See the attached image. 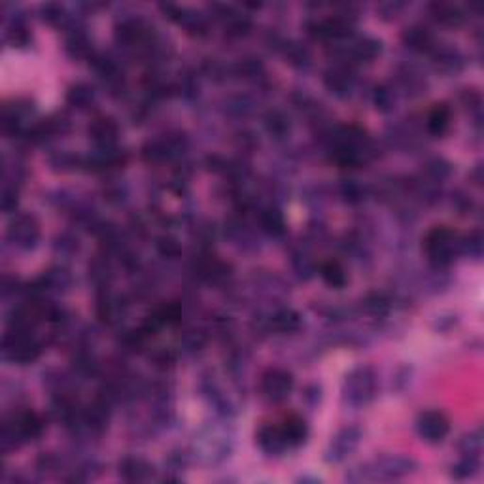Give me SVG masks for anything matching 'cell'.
Listing matches in <instances>:
<instances>
[{
  "mask_svg": "<svg viewBox=\"0 0 484 484\" xmlns=\"http://www.w3.org/2000/svg\"><path fill=\"white\" fill-rule=\"evenodd\" d=\"M284 55H286L287 62L295 68H309L310 67V51L303 48L297 42H290L284 45Z\"/></svg>",
  "mask_w": 484,
  "mask_h": 484,
  "instance_id": "30",
  "label": "cell"
},
{
  "mask_svg": "<svg viewBox=\"0 0 484 484\" xmlns=\"http://www.w3.org/2000/svg\"><path fill=\"white\" fill-rule=\"evenodd\" d=\"M431 16L435 17V21H439L445 27H460L466 19L463 11L460 6L451 4V2H434L429 6Z\"/></svg>",
  "mask_w": 484,
  "mask_h": 484,
  "instance_id": "19",
  "label": "cell"
},
{
  "mask_svg": "<svg viewBox=\"0 0 484 484\" xmlns=\"http://www.w3.org/2000/svg\"><path fill=\"white\" fill-rule=\"evenodd\" d=\"M380 50H383V45H380L378 40L363 36V38L352 40V42L344 48V53H346V57H348L350 61L369 62L380 53Z\"/></svg>",
  "mask_w": 484,
  "mask_h": 484,
  "instance_id": "14",
  "label": "cell"
},
{
  "mask_svg": "<svg viewBox=\"0 0 484 484\" xmlns=\"http://www.w3.org/2000/svg\"><path fill=\"white\" fill-rule=\"evenodd\" d=\"M375 104L380 112H392L395 106V93L386 85L375 91Z\"/></svg>",
  "mask_w": 484,
  "mask_h": 484,
  "instance_id": "34",
  "label": "cell"
},
{
  "mask_svg": "<svg viewBox=\"0 0 484 484\" xmlns=\"http://www.w3.org/2000/svg\"><path fill=\"white\" fill-rule=\"evenodd\" d=\"M477 469H479V458L463 456L456 466H452V477L460 480L469 479L477 473Z\"/></svg>",
  "mask_w": 484,
  "mask_h": 484,
  "instance_id": "33",
  "label": "cell"
},
{
  "mask_svg": "<svg viewBox=\"0 0 484 484\" xmlns=\"http://www.w3.org/2000/svg\"><path fill=\"white\" fill-rule=\"evenodd\" d=\"M431 51H434L435 67L443 74H456L463 68V57L456 48H439V45H435Z\"/></svg>",
  "mask_w": 484,
  "mask_h": 484,
  "instance_id": "16",
  "label": "cell"
},
{
  "mask_svg": "<svg viewBox=\"0 0 484 484\" xmlns=\"http://www.w3.org/2000/svg\"><path fill=\"white\" fill-rule=\"evenodd\" d=\"M78 159H74V155H70V153H57L55 158L50 159L51 167L55 170H68L70 167H74V163H76Z\"/></svg>",
  "mask_w": 484,
  "mask_h": 484,
  "instance_id": "40",
  "label": "cell"
},
{
  "mask_svg": "<svg viewBox=\"0 0 484 484\" xmlns=\"http://www.w3.org/2000/svg\"><path fill=\"white\" fill-rule=\"evenodd\" d=\"M123 314H125L123 301L119 297H116V295L106 293V295L99 301V316H101L102 321H106V324H116V321L121 320V316Z\"/></svg>",
  "mask_w": 484,
  "mask_h": 484,
  "instance_id": "23",
  "label": "cell"
},
{
  "mask_svg": "<svg viewBox=\"0 0 484 484\" xmlns=\"http://www.w3.org/2000/svg\"><path fill=\"white\" fill-rule=\"evenodd\" d=\"M95 101V91L87 84H76L72 85L67 93V102L70 106L78 108V110H85L89 108Z\"/></svg>",
  "mask_w": 484,
  "mask_h": 484,
  "instance_id": "27",
  "label": "cell"
},
{
  "mask_svg": "<svg viewBox=\"0 0 484 484\" xmlns=\"http://www.w3.org/2000/svg\"><path fill=\"white\" fill-rule=\"evenodd\" d=\"M57 250L62 253H72L78 250V238H70L68 235H62V237L57 238Z\"/></svg>",
  "mask_w": 484,
  "mask_h": 484,
  "instance_id": "41",
  "label": "cell"
},
{
  "mask_svg": "<svg viewBox=\"0 0 484 484\" xmlns=\"http://www.w3.org/2000/svg\"><path fill=\"white\" fill-rule=\"evenodd\" d=\"M360 441H361L360 428L348 426V428L341 429V431L333 437L329 446H327L326 460L331 463L344 462V460H346L352 452H356V449L360 446Z\"/></svg>",
  "mask_w": 484,
  "mask_h": 484,
  "instance_id": "8",
  "label": "cell"
},
{
  "mask_svg": "<svg viewBox=\"0 0 484 484\" xmlns=\"http://www.w3.org/2000/svg\"><path fill=\"white\" fill-rule=\"evenodd\" d=\"M377 395V375L371 367H356L344 377L343 400L352 407L371 403Z\"/></svg>",
  "mask_w": 484,
  "mask_h": 484,
  "instance_id": "2",
  "label": "cell"
},
{
  "mask_svg": "<svg viewBox=\"0 0 484 484\" xmlns=\"http://www.w3.org/2000/svg\"><path fill=\"white\" fill-rule=\"evenodd\" d=\"M44 431V420L34 411L16 412L13 417L4 420L0 431V446L2 452H10L21 446L27 441L38 439Z\"/></svg>",
  "mask_w": 484,
  "mask_h": 484,
  "instance_id": "1",
  "label": "cell"
},
{
  "mask_svg": "<svg viewBox=\"0 0 484 484\" xmlns=\"http://www.w3.org/2000/svg\"><path fill=\"white\" fill-rule=\"evenodd\" d=\"M259 226L270 237H282L286 233V220L280 210L275 207L263 209L259 212Z\"/></svg>",
  "mask_w": 484,
  "mask_h": 484,
  "instance_id": "20",
  "label": "cell"
},
{
  "mask_svg": "<svg viewBox=\"0 0 484 484\" xmlns=\"http://www.w3.org/2000/svg\"><path fill=\"white\" fill-rule=\"evenodd\" d=\"M282 429H284V435H286L287 445L290 446L303 445L307 437H309V426L297 414H290L284 420V424H282Z\"/></svg>",
  "mask_w": 484,
  "mask_h": 484,
  "instance_id": "21",
  "label": "cell"
},
{
  "mask_svg": "<svg viewBox=\"0 0 484 484\" xmlns=\"http://www.w3.org/2000/svg\"><path fill=\"white\" fill-rule=\"evenodd\" d=\"M40 16L45 23H50L53 27H61V25H68L70 17H68L67 10L57 2H48V4L40 6Z\"/></svg>",
  "mask_w": 484,
  "mask_h": 484,
  "instance_id": "29",
  "label": "cell"
},
{
  "mask_svg": "<svg viewBox=\"0 0 484 484\" xmlns=\"http://www.w3.org/2000/svg\"><path fill=\"white\" fill-rule=\"evenodd\" d=\"M424 250L428 253L431 263L437 267H445V265H451L460 253V237L449 227H435L424 241Z\"/></svg>",
  "mask_w": 484,
  "mask_h": 484,
  "instance_id": "4",
  "label": "cell"
},
{
  "mask_svg": "<svg viewBox=\"0 0 484 484\" xmlns=\"http://www.w3.org/2000/svg\"><path fill=\"white\" fill-rule=\"evenodd\" d=\"M255 439H258L259 449H261L265 454H269V456H280V454L286 452L287 446H290L287 445V439L286 435H284L282 426H273V424L263 426V428L259 429L258 435H255Z\"/></svg>",
  "mask_w": 484,
  "mask_h": 484,
  "instance_id": "12",
  "label": "cell"
},
{
  "mask_svg": "<svg viewBox=\"0 0 484 484\" xmlns=\"http://www.w3.org/2000/svg\"><path fill=\"white\" fill-rule=\"evenodd\" d=\"M72 284V276L68 273L67 269L62 267H55V269L45 270L44 276L38 280V292H53V293H61L65 290H68Z\"/></svg>",
  "mask_w": 484,
  "mask_h": 484,
  "instance_id": "17",
  "label": "cell"
},
{
  "mask_svg": "<svg viewBox=\"0 0 484 484\" xmlns=\"http://www.w3.org/2000/svg\"><path fill=\"white\" fill-rule=\"evenodd\" d=\"M403 10V4L401 2H388V4H380L378 6V11L380 16L386 17V19H392V17L397 16V11Z\"/></svg>",
  "mask_w": 484,
  "mask_h": 484,
  "instance_id": "42",
  "label": "cell"
},
{
  "mask_svg": "<svg viewBox=\"0 0 484 484\" xmlns=\"http://www.w3.org/2000/svg\"><path fill=\"white\" fill-rule=\"evenodd\" d=\"M158 250L163 253L165 258H176L180 253V244L172 237H161L158 241Z\"/></svg>",
  "mask_w": 484,
  "mask_h": 484,
  "instance_id": "38",
  "label": "cell"
},
{
  "mask_svg": "<svg viewBox=\"0 0 484 484\" xmlns=\"http://www.w3.org/2000/svg\"><path fill=\"white\" fill-rule=\"evenodd\" d=\"M354 84V74H352V70L348 67H344V65L327 68L326 74H324V85L327 87V91H331L333 95L341 97V99H346V97L352 95Z\"/></svg>",
  "mask_w": 484,
  "mask_h": 484,
  "instance_id": "10",
  "label": "cell"
},
{
  "mask_svg": "<svg viewBox=\"0 0 484 484\" xmlns=\"http://www.w3.org/2000/svg\"><path fill=\"white\" fill-rule=\"evenodd\" d=\"M426 170H428V175L431 176L435 182L445 180L446 176L451 175V165L446 163L445 159L435 158V159H431L428 165H426Z\"/></svg>",
  "mask_w": 484,
  "mask_h": 484,
  "instance_id": "37",
  "label": "cell"
},
{
  "mask_svg": "<svg viewBox=\"0 0 484 484\" xmlns=\"http://www.w3.org/2000/svg\"><path fill=\"white\" fill-rule=\"evenodd\" d=\"M458 446H460V452H462L463 456L479 458L480 451H483V434L477 429V431H471V434L463 435Z\"/></svg>",
  "mask_w": 484,
  "mask_h": 484,
  "instance_id": "31",
  "label": "cell"
},
{
  "mask_svg": "<svg viewBox=\"0 0 484 484\" xmlns=\"http://www.w3.org/2000/svg\"><path fill=\"white\" fill-rule=\"evenodd\" d=\"M265 129H267L270 136H275V138L280 141V138H286L290 135L292 123H290V118L286 114L280 112V110H273L265 118Z\"/></svg>",
  "mask_w": 484,
  "mask_h": 484,
  "instance_id": "26",
  "label": "cell"
},
{
  "mask_svg": "<svg viewBox=\"0 0 484 484\" xmlns=\"http://www.w3.org/2000/svg\"><path fill=\"white\" fill-rule=\"evenodd\" d=\"M270 324H273V327H275L276 331L293 333V331H297L299 326H301V318H299V314L295 312V310L282 309L273 316Z\"/></svg>",
  "mask_w": 484,
  "mask_h": 484,
  "instance_id": "28",
  "label": "cell"
},
{
  "mask_svg": "<svg viewBox=\"0 0 484 484\" xmlns=\"http://www.w3.org/2000/svg\"><path fill=\"white\" fill-rule=\"evenodd\" d=\"M0 204H2V210H4L6 214L16 212V207H17L16 187L4 186V189H2V197H0Z\"/></svg>",
  "mask_w": 484,
  "mask_h": 484,
  "instance_id": "39",
  "label": "cell"
},
{
  "mask_svg": "<svg viewBox=\"0 0 484 484\" xmlns=\"http://www.w3.org/2000/svg\"><path fill=\"white\" fill-rule=\"evenodd\" d=\"M417 431L426 443H441L451 431V422L443 412L426 411L418 417Z\"/></svg>",
  "mask_w": 484,
  "mask_h": 484,
  "instance_id": "9",
  "label": "cell"
},
{
  "mask_svg": "<svg viewBox=\"0 0 484 484\" xmlns=\"http://www.w3.org/2000/svg\"><path fill=\"white\" fill-rule=\"evenodd\" d=\"M451 125V108L446 104H435L426 118V129L429 135L441 136Z\"/></svg>",
  "mask_w": 484,
  "mask_h": 484,
  "instance_id": "22",
  "label": "cell"
},
{
  "mask_svg": "<svg viewBox=\"0 0 484 484\" xmlns=\"http://www.w3.org/2000/svg\"><path fill=\"white\" fill-rule=\"evenodd\" d=\"M460 253H468L471 258L479 259L483 255V233L473 231L468 237L460 238Z\"/></svg>",
  "mask_w": 484,
  "mask_h": 484,
  "instance_id": "32",
  "label": "cell"
},
{
  "mask_svg": "<svg viewBox=\"0 0 484 484\" xmlns=\"http://www.w3.org/2000/svg\"><path fill=\"white\" fill-rule=\"evenodd\" d=\"M87 133H89L91 141L97 144V148H116L119 127L112 118L101 116V118H95L91 121Z\"/></svg>",
  "mask_w": 484,
  "mask_h": 484,
  "instance_id": "11",
  "label": "cell"
},
{
  "mask_svg": "<svg viewBox=\"0 0 484 484\" xmlns=\"http://www.w3.org/2000/svg\"><path fill=\"white\" fill-rule=\"evenodd\" d=\"M6 238L17 250H23V252L33 250L40 238L38 221L34 216L28 214L13 216V220L8 226V231H6Z\"/></svg>",
  "mask_w": 484,
  "mask_h": 484,
  "instance_id": "6",
  "label": "cell"
},
{
  "mask_svg": "<svg viewBox=\"0 0 484 484\" xmlns=\"http://www.w3.org/2000/svg\"><path fill=\"white\" fill-rule=\"evenodd\" d=\"M417 469V462L407 456H380L369 466L358 469L365 480H394L411 475Z\"/></svg>",
  "mask_w": 484,
  "mask_h": 484,
  "instance_id": "5",
  "label": "cell"
},
{
  "mask_svg": "<svg viewBox=\"0 0 484 484\" xmlns=\"http://www.w3.org/2000/svg\"><path fill=\"white\" fill-rule=\"evenodd\" d=\"M341 193H343L344 201H348V203H360L361 199H363V195H365V189H363L356 180H346L343 182V186H341Z\"/></svg>",
  "mask_w": 484,
  "mask_h": 484,
  "instance_id": "36",
  "label": "cell"
},
{
  "mask_svg": "<svg viewBox=\"0 0 484 484\" xmlns=\"http://www.w3.org/2000/svg\"><path fill=\"white\" fill-rule=\"evenodd\" d=\"M320 276L327 286L335 287V290H343L346 286V282H348L343 265L339 263V261H333V259L320 265Z\"/></svg>",
  "mask_w": 484,
  "mask_h": 484,
  "instance_id": "24",
  "label": "cell"
},
{
  "mask_svg": "<svg viewBox=\"0 0 484 484\" xmlns=\"http://www.w3.org/2000/svg\"><path fill=\"white\" fill-rule=\"evenodd\" d=\"M363 307L369 314L378 316V314H386L388 312V299L380 295V293H373L369 297L363 301Z\"/></svg>",
  "mask_w": 484,
  "mask_h": 484,
  "instance_id": "35",
  "label": "cell"
},
{
  "mask_svg": "<svg viewBox=\"0 0 484 484\" xmlns=\"http://www.w3.org/2000/svg\"><path fill=\"white\" fill-rule=\"evenodd\" d=\"M72 33L68 34L67 38V51L68 55L74 59H84V57L91 55V42L87 38V34L82 28H70Z\"/></svg>",
  "mask_w": 484,
  "mask_h": 484,
  "instance_id": "25",
  "label": "cell"
},
{
  "mask_svg": "<svg viewBox=\"0 0 484 484\" xmlns=\"http://www.w3.org/2000/svg\"><path fill=\"white\" fill-rule=\"evenodd\" d=\"M119 475L129 483H142L152 477L153 468L142 458H125L119 463Z\"/></svg>",
  "mask_w": 484,
  "mask_h": 484,
  "instance_id": "15",
  "label": "cell"
},
{
  "mask_svg": "<svg viewBox=\"0 0 484 484\" xmlns=\"http://www.w3.org/2000/svg\"><path fill=\"white\" fill-rule=\"evenodd\" d=\"M403 44L412 51H431L435 48L434 34L422 25H412L403 33Z\"/></svg>",
  "mask_w": 484,
  "mask_h": 484,
  "instance_id": "18",
  "label": "cell"
},
{
  "mask_svg": "<svg viewBox=\"0 0 484 484\" xmlns=\"http://www.w3.org/2000/svg\"><path fill=\"white\" fill-rule=\"evenodd\" d=\"M40 343L33 337V333L25 329H10L2 341V358L6 361L27 365L38 360Z\"/></svg>",
  "mask_w": 484,
  "mask_h": 484,
  "instance_id": "3",
  "label": "cell"
},
{
  "mask_svg": "<svg viewBox=\"0 0 484 484\" xmlns=\"http://www.w3.org/2000/svg\"><path fill=\"white\" fill-rule=\"evenodd\" d=\"M108 420H110V401H106L104 397H99L97 401H93L82 412V422L95 434H101V431L106 429Z\"/></svg>",
  "mask_w": 484,
  "mask_h": 484,
  "instance_id": "13",
  "label": "cell"
},
{
  "mask_svg": "<svg viewBox=\"0 0 484 484\" xmlns=\"http://www.w3.org/2000/svg\"><path fill=\"white\" fill-rule=\"evenodd\" d=\"M261 395L270 403H280L292 394L293 377L284 369H270L261 378Z\"/></svg>",
  "mask_w": 484,
  "mask_h": 484,
  "instance_id": "7",
  "label": "cell"
}]
</instances>
